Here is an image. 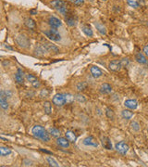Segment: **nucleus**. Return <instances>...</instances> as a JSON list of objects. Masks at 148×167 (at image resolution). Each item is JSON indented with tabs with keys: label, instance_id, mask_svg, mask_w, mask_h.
<instances>
[{
	"label": "nucleus",
	"instance_id": "obj_18",
	"mask_svg": "<svg viewBox=\"0 0 148 167\" xmlns=\"http://www.w3.org/2000/svg\"><path fill=\"white\" fill-rule=\"evenodd\" d=\"M57 143L62 147V148H69L70 147V141L67 139V137H58V140H57Z\"/></svg>",
	"mask_w": 148,
	"mask_h": 167
},
{
	"label": "nucleus",
	"instance_id": "obj_16",
	"mask_svg": "<svg viewBox=\"0 0 148 167\" xmlns=\"http://www.w3.org/2000/svg\"><path fill=\"white\" fill-rule=\"evenodd\" d=\"M44 46H45V48H46L47 52H51V53H55V54H58V53L59 52V49H58L56 46H54V45H52V44L46 43V44H44Z\"/></svg>",
	"mask_w": 148,
	"mask_h": 167
},
{
	"label": "nucleus",
	"instance_id": "obj_35",
	"mask_svg": "<svg viewBox=\"0 0 148 167\" xmlns=\"http://www.w3.org/2000/svg\"><path fill=\"white\" fill-rule=\"evenodd\" d=\"M65 97H66V100H67V103H70L74 100V97L70 94H65Z\"/></svg>",
	"mask_w": 148,
	"mask_h": 167
},
{
	"label": "nucleus",
	"instance_id": "obj_29",
	"mask_svg": "<svg viewBox=\"0 0 148 167\" xmlns=\"http://www.w3.org/2000/svg\"><path fill=\"white\" fill-rule=\"evenodd\" d=\"M48 133H49L51 136H55V137H59V136H60V131H59L58 129H57V128H54V127L49 128V129H48Z\"/></svg>",
	"mask_w": 148,
	"mask_h": 167
},
{
	"label": "nucleus",
	"instance_id": "obj_40",
	"mask_svg": "<svg viewBox=\"0 0 148 167\" xmlns=\"http://www.w3.org/2000/svg\"><path fill=\"white\" fill-rule=\"evenodd\" d=\"M83 2H84V0H75L74 4L77 5V6H81L82 4H83Z\"/></svg>",
	"mask_w": 148,
	"mask_h": 167
},
{
	"label": "nucleus",
	"instance_id": "obj_31",
	"mask_svg": "<svg viewBox=\"0 0 148 167\" xmlns=\"http://www.w3.org/2000/svg\"><path fill=\"white\" fill-rule=\"evenodd\" d=\"M66 21H67V23H68V25L69 26H70V27H72V26H75L76 25V19H74V17L73 16H70V17H68V18H66Z\"/></svg>",
	"mask_w": 148,
	"mask_h": 167
},
{
	"label": "nucleus",
	"instance_id": "obj_26",
	"mask_svg": "<svg viewBox=\"0 0 148 167\" xmlns=\"http://www.w3.org/2000/svg\"><path fill=\"white\" fill-rule=\"evenodd\" d=\"M44 109H45V111L46 114L50 115L52 113V106H51V103L49 101H46L45 104H44Z\"/></svg>",
	"mask_w": 148,
	"mask_h": 167
},
{
	"label": "nucleus",
	"instance_id": "obj_44",
	"mask_svg": "<svg viewBox=\"0 0 148 167\" xmlns=\"http://www.w3.org/2000/svg\"><path fill=\"white\" fill-rule=\"evenodd\" d=\"M147 24H148V23H147Z\"/></svg>",
	"mask_w": 148,
	"mask_h": 167
},
{
	"label": "nucleus",
	"instance_id": "obj_38",
	"mask_svg": "<svg viewBox=\"0 0 148 167\" xmlns=\"http://www.w3.org/2000/svg\"><path fill=\"white\" fill-rule=\"evenodd\" d=\"M47 96H48V91H47L46 89L42 90V92L40 93V97H41V98H46Z\"/></svg>",
	"mask_w": 148,
	"mask_h": 167
},
{
	"label": "nucleus",
	"instance_id": "obj_33",
	"mask_svg": "<svg viewBox=\"0 0 148 167\" xmlns=\"http://www.w3.org/2000/svg\"><path fill=\"white\" fill-rule=\"evenodd\" d=\"M106 115L107 118L109 119H113L114 118V111L111 109H106Z\"/></svg>",
	"mask_w": 148,
	"mask_h": 167
},
{
	"label": "nucleus",
	"instance_id": "obj_21",
	"mask_svg": "<svg viewBox=\"0 0 148 167\" xmlns=\"http://www.w3.org/2000/svg\"><path fill=\"white\" fill-rule=\"evenodd\" d=\"M65 136H66V137H67V139L70 141V142H75L76 141V135H75V133L74 132H72V131H67L66 132V134H65Z\"/></svg>",
	"mask_w": 148,
	"mask_h": 167
},
{
	"label": "nucleus",
	"instance_id": "obj_30",
	"mask_svg": "<svg viewBox=\"0 0 148 167\" xmlns=\"http://www.w3.org/2000/svg\"><path fill=\"white\" fill-rule=\"evenodd\" d=\"M46 161H47V163H48L50 166H55V167H58V166H59L58 162L54 158H52V157H47V158H46Z\"/></svg>",
	"mask_w": 148,
	"mask_h": 167
},
{
	"label": "nucleus",
	"instance_id": "obj_17",
	"mask_svg": "<svg viewBox=\"0 0 148 167\" xmlns=\"http://www.w3.org/2000/svg\"><path fill=\"white\" fill-rule=\"evenodd\" d=\"M15 78H16V81H17L19 84H21V85L23 84V81H24V73H23L22 70H21V69H18V70H17Z\"/></svg>",
	"mask_w": 148,
	"mask_h": 167
},
{
	"label": "nucleus",
	"instance_id": "obj_23",
	"mask_svg": "<svg viewBox=\"0 0 148 167\" xmlns=\"http://www.w3.org/2000/svg\"><path fill=\"white\" fill-rule=\"evenodd\" d=\"M94 25H95V27H96V30H97L101 35H106V27H105L102 23H96Z\"/></svg>",
	"mask_w": 148,
	"mask_h": 167
},
{
	"label": "nucleus",
	"instance_id": "obj_28",
	"mask_svg": "<svg viewBox=\"0 0 148 167\" xmlns=\"http://www.w3.org/2000/svg\"><path fill=\"white\" fill-rule=\"evenodd\" d=\"M127 3L130 7L133 8V9H137L140 7V2L139 0H127Z\"/></svg>",
	"mask_w": 148,
	"mask_h": 167
},
{
	"label": "nucleus",
	"instance_id": "obj_39",
	"mask_svg": "<svg viewBox=\"0 0 148 167\" xmlns=\"http://www.w3.org/2000/svg\"><path fill=\"white\" fill-rule=\"evenodd\" d=\"M143 53L146 57H148V44H146L144 47H143Z\"/></svg>",
	"mask_w": 148,
	"mask_h": 167
},
{
	"label": "nucleus",
	"instance_id": "obj_27",
	"mask_svg": "<svg viewBox=\"0 0 148 167\" xmlns=\"http://www.w3.org/2000/svg\"><path fill=\"white\" fill-rule=\"evenodd\" d=\"M11 153V149L7 147H1L0 148V155L1 156H8Z\"/></svg>",
	"mask_w": 148,
	"mask_h": 167
},
{
	"label": "nucleus",
	"instance_id": "obj_13",
	"mask_svg": "<svg viewBox=\"0 0 148 167\" xmlns=\"http://www.w3.org/2000/svg\"><path fill=\"white\" fill-rule=\"evenodd\" d=\"M135 60H136V61L139 62L140 64H148V60H147L146 57H145L142 53H141V52L136 53V55H135Z\"/></svg>",
	"mask_w": 148,
	"mask_h": 167
},
{
	"label": "nucleus",
	"instance_id": "obj_15",
	"mask_svg": "<svg viewBox=\"0 0 148 167\" xmlns=\"http://www.w3.org/2000/svg\"><path fill=\"white\" fill-rule=\"evenodd\" d=\"M100 92L104 95H107V94H110L112 92V87L110 85L108 84H103L101 86H100Z\"/></svg>",
	"mask_w": 148,
	"mask_h": 167
},
{
	"label": "nucleus",
	"instance_id": "obj_9",
	"mask_svg": "<svg viewBox=\"0 0 148 167\" xmlns=\"http://www.w3.org/2000/svg\"><path fill=\"white\" fill-rule=\"evenodd\" d=\"M48 24L51 26V28L57 29V28H58V27H60L62 25V23H61V21L59 19H58L56 17H50L48 19Z\"/></svg>",
	"mask_w": 148,
	"mask_h": 167
},
{
	"label": "nucleus",
	"instance_id": "obj_8",
	"mask_svg": "<svg viewBox=\"0 0 148 167\" xmlns=\"http://www.w3.org/2000/svg\"><path fill=\"white\" fill-rule=\"evenodd\" d=\"M0 106H1V108L5 111H7L9 109V103H8L7 96H6L4 91H1V94H0Z\"/></svg>",
	"mask_w": 148,
	"mask_h": 167
},
{
	"label": "nucleus",
	"instance_id": "obj_11",
	"mask_svg": "<svg viewBox=\"0 0 148 167\" xmlns=\"http://www.w3.org/2000/svg\"><path fill=\"white\" fill-rule=\"evenodd\" d=\"M83 145L85 146H89V147H94L96 148L98 146V143L96 142V140L93 137V136H87L86 138L83 139Z\"/></svg>",
	"mask_w": 148,
	"mask_h": 167
},
{
	"label": "nucleus",
	"instance_id": "obj_2",
	"mask_svg": "<svg viewBox=\"0 0 148 167\" xmlns=\"http://www.w3.org/2000/svg\"><path fill=\"white\" fill-rule=\"evenodd\" d=\"M50 5L62 14H66V12L68 11L67 4L64 1H62V0H54V1L50 3Z\"/></svg>",
	"mask_w": 148,
	"mask_h": 167
},
{
	"label": "nucleus",
	"instance_id": "obj_37",
	"mask_svg": "<svg viewBox=\"0 0 148 167\" xmlns=\"http://www.w3.org/2000/svg\"><path fill=\"white\" fill-rule=\"evenodd\" d=\"M120 61H121L122 67H126L129 64V59H121Z\"/></svg>",
	"mask_w": 148,
	"mask_h": 167
},
{
	"label": "nucleus",
	"instance_id": "obj_19",
	"mask_svg": "<svg viewBox=\"0 0 148 167\" xmlns=\"http://www.w3.org/2000/svg\"><path fill=\"white\" fill-rule=\"evenodd\" d=\"M46 52H47V50H46V48H45L44 45H40V46L35 48V54L38 55V56H43Z\"/></svg>",
	"mask_w": 148,
	"mask_h": 167
},
{
	"label": "nucleus",
	"instance_id": "obj_32",
	"mask_svg": "<svg viewBox=\"0 0 148 167\" xmlns=\"http://www.w3.org/2000/svg\"><path fill=\"white\" fill-rule=\"evenodd\" d=\"M86 86H87V84L85 82H81L77 85V89L79 91H82L86 88Z\"/></svg>",
	"mask_w": 148,
	"mask_h": 167
},
{
	"label": "nucleus",
	"instance_id": "obj_5",
	"mask_svg": "<svg viewBox=\"0 0 148 167\" xmlns=\"http://www.w3.org/2000/svg\"><path fill=\"white\" fill-rule=\"evenodd\" d=\"M53 103L56 106H59V107L64 106L67 103L65 94H57V95H55L54 98H53Z\"/></svg>",
	"mask_w": 148,
	"mask_h": 167
},
{
	"label": "nucleus",
	"instance_id": "obj_22",
	"mask_svg": "<svg viewBox=\"0 0 148 167\" xmlns=\"http://www.w3.org/2000/svg\"><path fill=\"white\" fill-rule=\"evenodd\" d=\"M82 31L83 32V34H84L85 35H87V36H89V37H91V36L94 35L93 30H92L89 26H87V25L82 26Z\"/></svg>",
	"mask_w": 148,
	"mask_h": 167
},
{
	"label": "nucleus",
	"instance_id": "obj_24",
	"mask_svg": "<svg viewBox=\"0 0 148 167\" xmlns=\"http://www.w3.org/2000/svg\"><path fill=\"white\" fill-rule=\"evenodd\" d=\"M121 115H122V117H123L124 119H126V120H130V119H131V118H132V116H133V112H132V111H130V109H129V110H124V111H122Z\"/></svg>",
	"mask_w": 148,
	"mask_h": 167
},
{
	"label": "nucleus",
	"instance_id": "obj_3",
	"mask_svg": "<svg viewBox=\"0 0 148 167\" xmlns=\"http://www.w3.org/2000/svg\"><path fill=\"white\" fill-rule=\"evenodd\" d=\"M45 35H46V37H48L50 40H52L54 42H58L61 40V35H59V33L55 28H51L50 30L46 31Z\"/></svg>",
	"mask_w": 148,
	"mask_h": 167
},
{
	"label": "nucleus",
	"instance_id": "obj_41",
	"mask_svg": "<svg viewBox=\"0 0 148 167\" xmlns=\"http://www.w3.org/2000/svg\"><path fill=\"white\" fill-rule=\"evenodd\" d=\"M30 13H31L32 15H34V14H36V13H37V10H32L30 11Z\"/></svg>",
	"mask_w": 148,
	"mask_h": 167
},
{
	"label": "nucleus",
	"instance_id": "obj_1",
	"mask_svg": "<svg viewBox=\"0 0 148 167\" xmlns=\"http://www.w3.org/2000/svg\"><path fill=\"white\" fill-rule=\"evenodd\" d=\"M32 133L36 138H38V139H40L42 141L47 142V141L50 140V136H49L50 134L41 125L34 126L33 129H32Z\"/></svg>",
	"mask_w": 148,
	"mask_h": 167
},
{
	"label": "nucleus",
	"instance_id": "obj_10",
	"mask_svg": "<svg viewBox=\"0 0 148 167\" xmlns=\"http://www.w3.org/2000/svg\"><path fill=\"white\" fill-rule=\"evenodd\" d=\"M26 79L31 83V85H32L34 87L38 88V87L40 86V82H39V80H38L35 76H34L33 74H30V73L26 74Z\"/></svg>",
	"mask_w": 148,
	"mask_h": 167
},
{
	"label": "nucleus",
	"instance_id": "obj_25",
	"mask_svg": "<svg viewBox=\"0 0 148 167\" xmlns=\"http://www.w3.org/2000/svg\"><path fill=\"white\" fill-rule=\"evenodd\" d=\"M25 25L29 28V29H34L35 28V22L33 20V19H31V18H27L26 20H25Z\"/></svg>",
	"mask_w": 148,
	"mask_h": 167
},
{
	"label": "nucleus",
	"instance_id": "obj_34",
	"mask_svg": "<svg viewBox=\"0 0 148 167\" xmlns=\"http://www.w3.org/2000/svg\"><path fill=\"white\" fill-rule=\"evenodd\" d=\"M130 126H131V129L133 131H139L140 130V124L137 122H132L130 123Z\"/></svg>",
	"mask_w": 148,
	"mask_h": 167
},
{
	"label": "nucleus",
	"instance_id": "obj_4",
	"mask_svg": "<svg viewBox=\"0 0 148 167\" xmlns=\"http://www.w3.org/2000/svg\"><path fill=\"white\" fill-rule=\"evenodd\" d=\"M16 43L22 48H27L30 46V40L29 38L24 35H18L16 36Z\"/></svg>",
	"mask_w": 148,
	"mask_h": 167
},
{
	"label": "nucleus",
	"instance_id": "obj_42",
	"mask_svg": "<svg viewBox=\"0 0 148 167\" xmlns=\"http://www.w3.org/2000/svg\"><path fill=\"white\" fill-rule=\"evenodd\" d=\"M69 1H71V2H74V1H75V0H69Z\"/></svg>",
	"mask_w": 148,
	"mask_h": 167
},
{
	"label": "nucleus",
	"instance_id": "obj_36",
	"mask_svg": "<svg viewBox=\"0 0 148 167\" xmlns=\"http://www.w3.org/2000/svg\"><path fill=\"white\" fill-rule=\"evenodd\" d=\"M75 98H76L79 102H85V101H86V98H85L82 95H80V94L76 95Z\"/></svg>",
	"mask_w": 148,
	"mask_h": 167
},
{
	"label": "nucleus",
	"instance_id": "obj_12",
	"mask_svg": "<svg viewBox=\"0 0 148 167\" xmlns=\"http://www.w3.org/2000/svg\"><path fill=\"white\" fill-rule=\"evenodd\" d=\"M124 105L126 108H128L130 110H135L138 107V102L135 99H127L124 102Z\"/></svg>",
	"mask_w": 148,
	"mask_h": 167
},
{
	"label": "nucleus",
	"instance_id": "obj_43",
	"mask_svg": "<svg viewBox=\"0 0 148 167\" xmlns=\"http://www.w3.org/2000/svg\"><path fill=\"white\" fill-rule=\"evenodd\" d=\"M102 1H106V0H102Z\"/></svg>",
	"mask_w": 148,
	"mask_h": 167
},
{
	"label": "nucleus",
	"instance_id": "obj_14",
	"mask_svg": "<svg viewBox=\"0 0 148 167\" xmlns=\"http://www.w3.org/2000/svg\"><path fill=\"white\" fill-rule=\"evenodd\" d=\"M90 71H91V73H92L93 77H94V78H99V77H101L102 74H103L102 71H101L98 67H96V66L91 67V70H90Z\"/></svg>",
	"mask_w": 148,
	"mask_h": 167
},
{
	"label": "nucleus",
	"instance_id": "obj_20",
	"mask_svg": "<svg viewBox=\"0 0 148 167\" xmlns=\"http://www.w3.org/2000/svg\"><path fill=\"white\" fill-rule=\"evenodd\" d=\"M102 144L104 146L105 148L106 149H112V143L110 141V139L107 136H104L102 139Z\"/></svg>",
	"mask_w": 148,
	"mask_h": 167
},
{
	"label": "nucleus",
	"instance_id": "obj_6",
	"mask_svg": "<svg viewBox=\"0 0 148 167\" xmlns=\"http://www.w3.org/2000/svg\"><path fill=\"white\" fill-rule=\"evenodd\" d=\"M115 148L117 149V151L122 155H125L128 151H129V146L128 144H126V142L124 141H120L118 143H117L115 145Z\"/></svg>",
	"mask_w": 148,
	"mask_h": 167
},
{
	"label": "nucleus",
	"instance_id": "obj_7",
	"mask_svg": "<svg viewBox=\"0 0 148 167\" xmlns=\"http://www.w3.org/2000/svg\"><path fill=\"white\" fill-rule=\"evenodd\" d=\"M108 67L113 72H118L122 68V64H121L120 60L119 61H112L111 62H109Z\"/></svg>",
	"mask_w": 148,
	"mask_h": 167
}]
</instances>
